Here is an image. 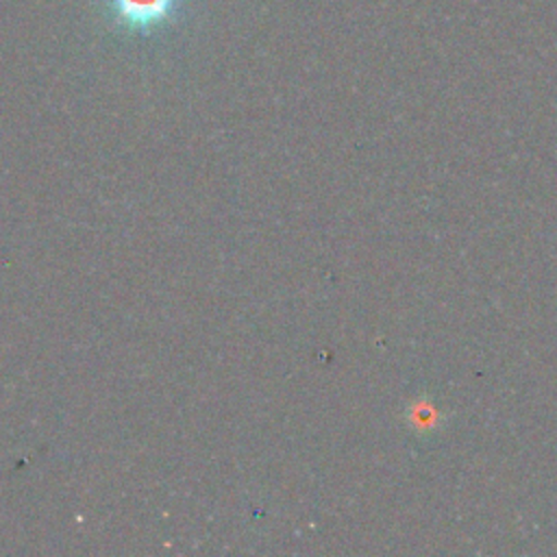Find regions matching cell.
Listing matches in <instances>:
<instances>
[{
    "mask_svg": "<svg viewBox=\"0 0 557 557\" xmlns=\"http://www.w3.org/2000/svg\"><path fill=\"white\" fill-rule=\"evenodd\" d=\"M107 9L128 30L150 33L172 22L187 0H104Z\"/></svg>",
    "mask_w": 557,
    "mask_h": 557,
    "instance_id": "6da1fadb",
    "label": "cell"
},
{
    "mask_svg": "<svg viewBox=\"0 0 557 557\" xmlns=\"http://www.w3.org/2000/svg\"><path fill=\"white\" fill-rule=\"evenodd\" d=\"M407 420H409L413 433H418V435L433 433L442 424V416H440L437 407L431 400H426V398H416V400L409 403Z\"/></svg>",
    "mask_w": 557,
    "mask_h": 557,
    "instance_id": "7a4b0ae2",
    "label": "cell"
}]
</instances>
